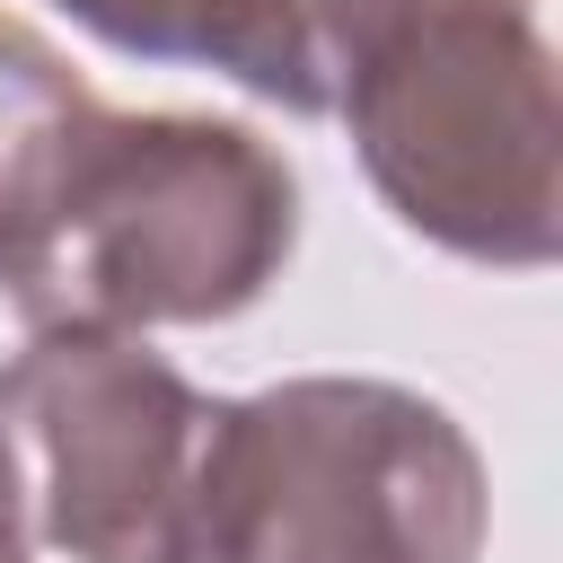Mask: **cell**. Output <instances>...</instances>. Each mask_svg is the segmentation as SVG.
I'll return each mask as SVG.
<instances>
[{"label":"cell","mask_w":563,"mask_h":563,"mask_svg":"<svg viewBox=\"0 0 563 563\" xmlns=\"http://www.w3.org/2000/svg\"><path fill=\"white\" fill-rule=\"evenodd\" d=\"M290 246L299 176L264 132L88 97L0 220V299L35 334L229 325L282 282Z\"/></svg>","instance_id":"cell-1"},{"label":"cell","mask_w":563,"mask_h":563,"mask_svg":"<svg viewBox=\"0 0 563 563\" xmlns=\"http://www.w3.org/2000/svg\"><path fill=\"white\" fill-rule=\"evenodd\" d=\"M325 106L378 202L440 255H563V97L528 0H299Z\"/></svg>","instance_id":"cell-2"},{"label":"cell","mask_w":563,"mask_h":563,"mask_svg":"<svg viewBox=\"0 0 563 563\" xmlns=\"http://www.w3.org/2000/svg\"><path fill=\"white\" fill-rule=\"evenodd\" d=\"M493 475L466 422L396 378H282L220 396V563H484Z\"/></svg>","instance_id":"cell-3"},{"label":"cell","mask_w":563,"mask_h":563,"mask_svg":"<svg viewBox=\"0 0 563 563\" xmlns=\"http://www.w3.org/2000/svg\"><path fill=\"white\" fill-rule=\"evenodd\" d=\"M202 396L141 334H35L0 361V449L18 519L70 563H220Z\"/></svg>","instance_id":"cell-4"},{"label":"cell","mask_w":563,"mask_h":563,"mask_svg":"<svg viewBox=\"0 0 563 563\" xmlns=\"http://www.w3.org/2000/svg\"><path fill=\"white\" fill-rule=\"evenodd\" d=\"M53 9L132 62L211 70L282 114H325V79H317L299 0H53Z\"/></svg>","instance_id":"cell-5"},{"label":"cell","mask_w":563,"mask_h":563,"mask_svg":"<svg viewBox=\"0 0 563 563\" xmlns=\"http://www.w3.org/2000/svg\"><path fill=\"white\" fill-rule=\"evenodd\" d=\"M97 88L70 70V53L53 35H35L26 18H0V220L26 194L35 158L53 150V132L88 106Z\"/></svg>","instance_id":"cell-6"},{"label":"cell","mask_w":563,"mask_h":563,"mask_svg":"<svg viewBox=\"0 0 563 563\" xmlns=\"http://www.w3.org/2000/svg\"><path fill=\"white\" fill-rule=\"evenodd\" d=\"M0 563H26V519H18V475H9V449H0Z\"/></svg>","instance_id":"cell-7"}]
</instances>
